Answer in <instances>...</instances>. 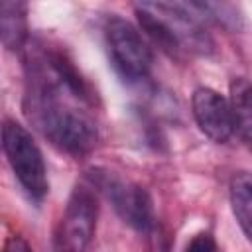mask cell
Masks as SVG:
<instances>
[{
  "mask_svg": "<svg viewBox=\"0 0 252 252\" xmlns=\"http://www.w3.org/2000/svg\"><path fill=\"white\" fill-rule=\"evenodd\" d=\"M104 39L110 61L126 81H142L152 69V51L140 30L120 16H110L104 24Z\"/></svg>",
  "mask_w": 252,
  "mask_h": 252,
  "instance_id": "2",
  "label": "cell"
},
{
  "mask_svg": "<svg viewBox=\"0 0 252 252\" xmlns=\"http://www.w3.org/2000/svg\"><path fill=\"white\" fill-rule=\"evenodd\" d=\"M2 148L24 193L32 201L41 203L49 191V181L41 150L32 134L16 120L6 118L2 126Z\"/></svg>",
  "mask_w": 252,
  "mask_h": 252,
  "instance_id": "1",
  "label": "cell"
},
{
  "mask_svg": "<svg viewBox=\"0 0 252 252\" xmlns=\"http://www.w3.org/2000/svg\"><path fill=\"white\" fill-rule=\"evenodd\" d=\"M2 252H33L32 246L26 242L24 236L20 234H10L4 242V250Z\"/></svg>",
  "mask_w": 252,
  "mask_h": 252,
  "instance_id": "10",
  "label": "cell"
},
{
  "mask_svg": "<svg viewBox=\"0 0 252 252\" xmlns=\"http://www.w3.org/2000/svg\"><path fill=\"white\" fill-rule=\"evenodd\" d=\"M98 217L96 191L87 185L73 189L53 236V252H85Z\"/></svg>",
  "mask_w": 252,
  "mask_h": 252,
  "instance_id": "4",
  "label": "cell"
},
{
  "mask_svg": "<svg viewBox=\"0 0 252 252\" xmlns=\"http://www.w3.org/2000/svg\"><path fill=\"white\" fill-rule=\"evenodd\" d=\"M230 108L234 120V132L252 150V83L244 77H236L230 83Z\"/></svg>",
  "mask_w": 252,
  "mask_h": 252,
  "instance_id": "6",
  "label": "cell"
},
{
  "mask_svg": "<svg viewBox=\"0 0 252 252\" xmlns=\"http://www.w3.org/2000/svg\"><path fill=\"white\" fill-rule=\"evenodd\" d=\"M91 179H93V187H98V191L106 195L118 217L128 226H132L138 232L152 230L154 205L150 193L142 185L106 169H94L91 173Z\"/></svg>",
  "mask_w": 252,
  "mask_h": 252,
  "instance_id": "3",
  "label": "cell"
},
{
  "mask_svg": "<svg viewBox=\"0 0 252 252\" xmlns=\"http://www.w3.org/2000/svg\"><path fill=\"white\" fill-rule=\"evenodd\" d=\"M185 252H219V246L211 232H197L187 242Z\"/></svg>",
  "mask_w": 252,
  "mask_h": 252,
  "instance_id": "9",
  "label": "cell"
},
{
  "mask_svg": "<svg viewBox=\"0 0 252 252\" xmlns=\"http://www.w3.org/2000/svg\"><path fill=\"white\" fill-rule=\"evenodd\" d=\"M0 32L2 43L10 51H18L28 41V18L26 4L6 0L0 4Z\"/></svg>",
  "mask_w": 252,
  "mask_h": 252,
  "instance_id": "7",
  "label": "cell"
},
{
  "mask_svg": "<svg viewBox=\"0 0 252 252\" xmlns=\"http://www.w3.org/2000/svg\"><path fill=\"white\" fill-rule=\"evenodd\" d=\"M230 205L242 232L252 242V173L240 171L230 179Z\"/></svg>",
  "mask_w": 252,
  "mask_h": 252,
  "instance_id": "8",
  "label": "cell"
},
{
  "mask_svg": "<svg viewBox=\"0 0 252 252\" xmlns=\"http://www.w3.org/2000/svg\"><path fill=\"white\" fill-rule=\"evenodd\" d=\"M191 112L199 130L217 144L228 142L234 132L230 100L209 87H199L191 96Z\"/></svg>",
  "mask_w": 252,
  "mask_h": 252,
  "instance_id": "5",
  "label": "cell"
}]
</instances>
